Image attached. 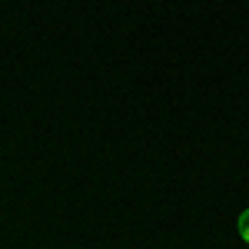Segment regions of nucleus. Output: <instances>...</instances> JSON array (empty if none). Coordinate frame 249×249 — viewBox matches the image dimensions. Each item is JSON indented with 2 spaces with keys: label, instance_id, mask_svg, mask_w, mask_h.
<instances>
[{
  "label": "nucleus",
  "instance_id": "f257e3e1",
  "mask_svg": "<svg viewBox=\"0 0 249 249\" xmlns=\"http://www.w3.org/2000/svg\"><path fill=\"white\" fill-rule=\"evenodd\" d=\"M239 236H243V243L249 246V210L239 216Z\"/></svg>",
  "mask_w": 249,
  "mask_h": 249
}]
</instances>
